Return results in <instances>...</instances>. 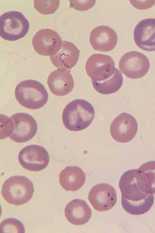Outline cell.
<instances>
[{"label":"cell","mask_w":155,"mask_h":233,"mask_svg":"<svg viewBox=\"0 0 155 233\" xmlns=\"http://www.w3.org/2000/svg\"><path fill=\"white\" fill-rule=\"evenodd\" d=\"M119 186L121 194L123 208L128 213L139 215L148 212L154 201L153 194L147 193L139 186L135 176V169L125 172L121 176Z\"/></svg>","instance_id":"6da1fadb"},{"label":"cell","mask_w":155,"mask_h":233,"mask_svg":"<svg viewBox=\"0 0 155 233\" xmlns=\"http://www.w3.org/2000/svg\"><path fill=\"white\" fill-rule=\"evenodd\" d=\"M95 114L94 108L90 103L82 99H76L66 106L62 113V120L68 129L81 131L91 124Z\"/></svg>","instance_id":"7a4b0ae2"},{"label":"cell","mask_w":155,"mask_h":233,"mask_svg":"<svg viewBox=\"0 0 155 233\" xmlns=\"http://www.w3.org/2000/svg\"><path fill=\"white\" fill-rule=\"evenodd\" d=\"M15 96L21 105L32 110L43 107L47 103L48 97L44 85L31 79L24 80L18 83L15 89Z\"/></svg>","instance_id":"3957f363"},{"label":"cell","mask_w":155,"mask_h":233,"mask_svg":"<svg viewBox=\"0 0 155 233\" xmlns=\"http://www.w3.org/2000/svg\"><path fill=\"white\" fill-rule=\"evenodd\" d=\"M34 191L32 182L27 177L14 176L4 183L1 194L8 203L18 206L24 204L32 198Z\"/></svg>","instance_id":"277c9868"},{"label":"cell","mask_w":155,"mask_h":233,"mask_svg":"<svg viewBox=\"0 0 155 233\" xmlns=\"http://www.w3.org/2000/svg\"><path fill=\"white\" fill-rule=\"evenodd\" d=\"M29 28L28 21L20 12L10 11L0 16V36L5 40L15 41L23 38Z\"/></svg>","instance_id":"5b68a950"},{"label":"cell","mask_w":155,"mask_h":233,"mask_svg":"<svg viewBox=\"0 0 155 233\" xmlns=\"http://www.w3.org/2000/svg\"><path fill=\"white\" fill-rule=\"evenodd\" d=\"M120 70L128 78H140L148 72L150 63L147 57L139 52L131 51L125 54L119 63Z\"/></svg>","instance_id":"8992f818"},{"label":"cell","mask_w":155,"mask_h":233,"mask_svg":"<svg viewBox=\"0 0 155 233\" xmlns=\"http://www.w3.org/2000/svg\"><path fill=\"white\" fill-rule=\"evenodd\" d=\"M18 160L25 169L38 171L45 169L49 162V155L42 147L35 144L26 146L19 153Z\"/></svg>","instance_id":"52a82bcc"},{"label":"cell","mask_w":155,"mask_h":233,"mask_svg":"<svg viewBox=\"0 0 155 233\" xmlns=\"http://www.w3.org/2000/svg\"><path fill=\"white\" fill-rule=\"evenodd\" d=\"M116 69L112 58L102 54H93L87 59L85 65L86 72L91 80L98 81L109 78Z\"/></svg>","instance_id":"ba28073f"},{"label":"cell","mask_w":155,"mask_h":233,"mask_svg":"<svg viewBox=\"0 0 155 233\" xmlns=\"http://www.w3.org/2000/svg\"><path fill=\"white\" fill-rule=\"evenodd\" d=\"M13 131L9 137L13 141L24 143L31 140L36 134L37 123L31 115L24 113H15L11 116Z\"/></svg>","instance_id":"9c48e42d"},{"label":"cell","mask_w":155,"mask_h":233,"mask_svg":"<svg viewBox=\"0 0 155 233\" xmlns=\"http://www.w3.org/2000/svg\"><path fill=\"white\" fill-rule=\"evenodd\" d=\"M62 42L61 37L56 32L50 29H44L36 33L32 39V45L38 54L51 56L60 49Z\"/></svg>","instance_id":"30bf717a"},{"label":"cell","mask_w":155,"mask_h":233,"mask_svg":"<svg viewBox=\"0 0 155 233\" xmlns=\"http://www.w3.org/2000/svg\"><path fill=\"white\" fill-rule=\"evenodd\" d=\"M137 129L138 124L136 119L130 114L122 113L112 122L110 133L112 137L116 141L127 143L134 138Z\"/></svg>","instance_id":"8fae6325"},{"label":"cell","mask_w":155,"mask_h":233,"mask_svg":"<svg viewBox=\"0 0 155 233\" xmlns=\"http://www.w3.org/2000/svg\"><path fill=\"white\" fill-rule=\"evenodd\" d=\"M88 199L94 209L100 211H106L112 208L117 201L114 188L107 184L101 183L91 189Z\"/></svg>","instance_id":"7c38bea8"},{"label":"cell","mask_w":155,"mask_h":233,"mask_svg":"<svg viewBox=\"0 0 155 233\" xmlns=\"http://www.w3.org/2000/svg\"><path fill=\"white\" fill-rule=\"evenodd\" d=\"M134 38L137 46L147 51H155V19H143L136 26Z\"/></svg>","instance_id":"4fadbf2b"},{"label":"cell","mask_w":155,"mask_h":233,"mask_svg":"<svg viewBox=\"0 0 155 233\" xmlns=\"http://www.w3.org/2000/svg\"><path fill=\"white\" fill-rule=\"evenodd\" d=\"M89 41L94 50L107 52L113 49L116 46L117 36L112 29L107 26L101 25L92 30Z\"/></svg>","instance_id":"5bb4252c"},{"label":"cell","mask_w":155,"mask_h":233,"mask_svg":"<svg viewBox=\"0 0 155 233\" xmlns=\"http://www.w3.org/2000/svg\"><path fill=\"white\" fill-rule=\"evenodd\" d=\"M47 83L51 92L57 96H63L71 91L74 82L68 69H58L49 74Z\"/></svg>","instance_id":"9a60e30c"},{"label":"cell","mask_w":155,"mask_h":233,"mask_svg":"<svg viewBox=\"0 0 155 233\" xmlns=\"http://www.w3.org/2000/svg\"><path fill=\"white\" fill-rule=\"evenodd\" d=\"M79 51L73 43L63 41L60 49L54 55L50 56L53 64L58 69H68L77 63Z\"/></svg>","instance_id":"2e32d148"},{"label":"cell","mask_w":155,"mask_h":233,"mask_svg":"<svg viewBox=\"0 0 155 233\" xmlns=\"http://www.w3.org/2000/svg\"><path fill=\"white\" fill-rule=\"evenodd\" d=\"M64 214L69 222L74 225H79L89 221L92 211L85 201L75 199L67 204L65 208Z\"/></svg>","instance_id":"e0dca14e"},{"label":"cell","mask_w":155,"mask_h":233,"mask_svg":"<svg viewBox=\"0 0 155 233\" xmlns=\"http://www.w3.org/2000/svg\"><path fill=\"white\" fill-rule=\"evenodd\" d=\"M85 179L84 172L76 166L66 167L59 175V183L62 188L67 191H74L79 189L84 184Z\"/></svg>","instance_id":"ac0fdd59"},{"label":"cell","mask_w":155,"mask_h":233,"mask_svg":"<svg viewBox=\"0 0 155 233\" xmlns=\"http://www.w3.org/2000/svg\"><path fill=\"white\" fill-rule=\"evenodd\" d=\"M137 183L140 189L149 194H155V161H150L135 169Z\"/></svg>","instance_id":"d6986e66"},{"label":"cell","mask_w":155,"mask_h":233,"mask_svg":"<svg viewBox=\"0 0 155 233\" xmlns=\"http://www.w3.org/2000/svg\"><path fill=\"white\" fill-rule=\"evenodd\" d=\"M96 90L103 94H109L117 91L123 83V77L121 72L117 69L109 78L101 81L91 80Z\"/></svg>","instance_id":"ffe728a7"},{"label":"cell","mask_w":155,"mask_h":233,"mask_svg":"<svg viewBox=\"0 0 155 233\" xmlns=\"http://www.w3.org/2000/svg\"><path fill=\"white\" fill-rule=\"evenodd\" d=\"M1 233L25 232V228L23 223L19 220L14 218L5 219L0 224Z\"/></svg>","instance_id":"44dd1931"},{"label":"cell","mask_w":155,"mask_h":233,"mask_svg":"<svg viewBox=\"0 0 155 233\" xmlns=\"http://www.w3.org/2000/svg\"><path fill=\"white\" fill-rule=\"evenodd\" d=\"M59 0H34L35 8L44 15L54 13L58 8Z\"/></svg>","instance_id":"7402d4cb"},{"label":"cell","mask_w":155,"mask_h":233,"mask_svg":"<svg viewBox=\"0 0 155 233\" xmlns=\"http://www.w3.org/2000/svg\"><path fill=\"white\" fill-rule=\"evenodd\" d=\"M70 5L74 8L81 11L87 10L94 5L95 0L69 1Z\"/></svg>","instance_id":"603a6c76"}]
</instances>
